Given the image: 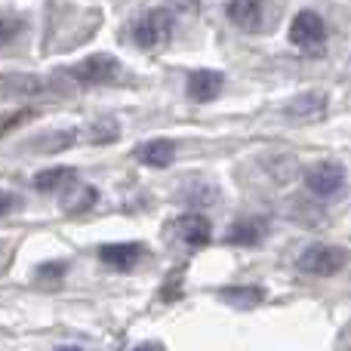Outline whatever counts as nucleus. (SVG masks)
Listing matches in <instances>:
<instances>
[{
	"instance_id": "obj_1",
	"label": "nucleus",
	"mask_w": 351,
	"mask_h": 351,
	"mask_svg": "<svg viewBox=\"0 0 351 351\" xmlns=\"http://www.w3.org/2000/svg\"><path fill=\"white\" fill-rule=\"evenodd\" d=\"M173 37V16L167 10H148L136 19L133 25V40L139 49H164Z\"/></svg>"
},
{
	"instance_id": "obj_2",
	"label": "nucleus",
	"mask_w": 351,
	"mask_h": 351,
	"mask_svg": "<svg viewBox=\"0 0 351 351\" xmlns=\"http://www.w3.org/2000/svg\"><path fill=\"white\" fill-rule=\"evenodd\" d=\"M296 265L299 271L311 274V278H333L348 265V253L339 247H330V243H311L302 250Z\"/></svg>"
},
{
	"instance_id": "obj_3",
	"label": "nucleus",
	"mask_w": 351,
	"mask_h": 351,
	"mask_svg": "<svg viewBox=\"0 0 351 351\" xmlns=\"http://www.w3.org/2000/svg\"><path fill=\"white\" fill-rule=\"evenodd\" d=\"M305 185L315 197H333L346 188V167L336 160H317L305 170Z\"/></svg>"
},
{
	"instance_id": "obj_4",
	"label": "nucleus",
	"mask_w": 351,
	"mask_h": 351,
	"mask_svg": "<svg viewBox=\"0 0 351 351\" xmlns=\"http://www.w3.org/2000/svg\"><path fill=\"white\" fill-rule=\"evenodd\" d=\"M68 74H71L74 80H80V84H111V80H117V74H121V62L108 53H93V56H86L84 62H77Z\"/></svg>"
},
{
	"instance_id": "obj_5",
	"label": "nucleus",
	"mask_w": 351,
	"mask_h": 351,
	"mask_svg": "<svg viewBox=\"0 0 351 351\" xmlns=\"http://www.w3.org/2000/svg\"><path fill=\"white\" fill-rule=\"evenodd\" d=\"M327 40V25L315 10L296 12V19L290 22V43L299 49H315Z\"/></svg>"
},
{
	"instance_id": "obj_6",
	"label": "nucleus",
	"mask_w": 351,
	"mask_h": 351,
	"mask_svg": "<svg viewBox=\"0 0 351 351\" xmlns=\"http://www.w3.org/2000/svg\"><path fill=\"white\" fill-rule=\"evenodd\" d=\"M225 12L241 31L259 34L265 28V6L256 3V0H231V3H225Z\"/></svg>"
},
{
	"instance_id": "obj_7",
	"label": "nucleus",
	"mask_w": 351,
	"mask_h": 351,
	"mask_svg": "<svg viewBox=\"0 0 351 351\" xmlns=\"http://www.w3.org/2000/svg\"><path fill=\"white\" fill-rule=\"evenodd\" d=\"M265 234H268V222L250 216V219H237L234 225H228L225 243H228V247H256Z\"/></svg>"
},
{
	"instance_id": "obj_8",
	"label": "nucleus",
	"mask_w": 351,
	"mask_h": 351,
	"mask_svg": "<svg viewBox=\"0 0 351 351\" xmlns=\"http://www.w3.org/2000/svg\"><path fill=\"white\" fill-rule=\"evenodd\" d=\"M222 86H225L222 71L200 68V71H194L191 77H188V96H191L194 102H213V99L222 93Z\"/></svg>"
},
{
	"instance_id": "obj_9",
	"label": "nucleus",
	"mask_w": 351,
	"mask_h": 351,
	"mask_svg": "<svg viewBox=\"0 0 351 351\" xmlns=\"http://www.w3.org/2000/svg\"><path fill=\"white\" fill-rule=\"evenodd\" d=\"M287 114L302 123L321 121V117L327 114V96H324V93H302V96H296L287 105Z\"/></svg>"
},
{
	"instance_id": "obj_10",
	"label": "nucleus",
	"mask_w": 351,
	"mask_h": 351,
	"mask_svg": "<svg viewBox=\"0 0 351 351\" xmlns=\"http://www.w3.org/2000/svg\"><path fill=\"white\" fill-rule=\"evenodd\" d=\"M176 237H179L182 243H188L191 250H200L210 243V222H206L204 216H182L179 222H176Z\"/></svg>"
},
{
	"instance_id": "obj_11",
	"label": "nucleus",
	"mask_w": 351,
	"mask_h": 351,
	"mask_svg": "<svg viewBox=\"0 0 351 351\" xmlns=\"http://www.w3.org/2000/svg\"><path fill=\"white\" fill-rule=\"evenodd\" d=\"M219 299L231 308H241V311H250V308H259L265 302V290L262 287H222L219 290Z\"/></svg>"
},
{
	"instance_id": "obj_12",
	"label": "nucleus",
	"mask_w": 351,
	"mask_h": 351,
	"mask_svg": "<svg viewBox=\"0 0 351 351\" xmlns=\"http://www.w3.org/2000/svg\"><path fill=\"white\" fill-rule=\"evenodd\" d=\"M176 158V145L170 139H152V142H142L136 148V160H142L145 167H170Z\"/></svg>"
},
{
	"instance_id": "obj_13",
	"label": "nucleus",
	"mask_w": 351,
	"mask_h": 351,
	"mask_svg": "<svg viewBox=\"0 0 351 351\" xmlns=\"http://www.w3.org/2000/svg\"><path fill=\"white\" fill-rule=\"evenodd\" d=\"M43 90V80L34 74H0V99L34 96Z\"/></svg>"
},
{
	"instance_id": "obj_14",
	"label": "nucleus",
	"mask_w": 351,
	"mask_h": 351,
	"mask_svg": "<svg viewBox=\"0 0 351 351\" xmlns=\"http://www.w3.org/2000/svg\"><path fill=\"white\" fill-rule=\"evenodd\" d=\"M139 256H142L139 243H105V247L99 250V259L111 268H121V271L133 268L136 262H139Z\"/></svg>"
},
{
	"instance_id": "obj_15",
	"label": "nucleus",
	"mask_w": 351,
	"mask_h": 351,
	"mask_svg": "<svg viewBox=\"0 0 351 351\" xmlns=\"http://www.w3.org/2000/svg\"><path fill=\"white\" fill-rule=\"evenodd\" d=\"M74 139H77L74 130H53V133H43V136H37V139H31L28 145H31V152H37V154H56V152L71 148Z\"/></svg>"
},
{
	"instance_id": "obj_16",
	"label": "nucleus",
	"mask_w": 351,
	"mask_h": 351,
	"mask_svg": "<svg viewBox=\"0 0 351 351\" xmlns=\"http://www.w3.org/2000/svg\"><path fill=\"white\" fill-rule=\"evenodd\" d=\"M74 179V170L71 167H53V170H43L34 176V188L37 191H59L62 185Z\"/></svg>"
},
{
	"instance_id": "obj_17",
	"label": "nucleus",
	"mask_w": 351,
	"mask_h": 351,
	"mask_svg": "<svg viewBox=\"0 0 351 351\" xmlns=\"http://www.w3.org/2000/svg\"><path fill=\"white\" fill-rule=\"evenodd\" d=\"M99 200V191L96 188H90V185H80V188H74L71 194H65L62 197V206H65V213H71V216H77V213H84V210H90L93 204Z\"/></svg>"
},
{
	"instance_id": "obj_18",
	"label": "nucleus",
	"mask_w": 351,
	"mask_h": 351,
	"mask_svg": "<svg viewBox=\"0 0 351 351\" xmlns=\"http://www.w3.org/2000/svg\"><path fill=\"white\" fill-rule=\"evenodd\" d=\"M117 136H121L117 121H111V117L93 121V127H90V142H93V145H108V142H114Z\"/></svg>"
},
{
	"instance_id": "obj_19",
	"label": "nucleus",
	"mask_w": 351,
	"mask_h": 351,
	"mask_svg": "<svg viewBox=\"0 0 351 351\" xmlns=\"http://www.w3.org/2000/svg\"><path fill=\"white\" fill-rule=\"evenodd\" d=\"M31 117H34V111H31V108H16V111L0 114V139H3V136H10L16 127H22L25 121H31Z\"/></svg>"
},
{
	"instance_id": "obj_20",
	"label": "nucleus",
	"mask_w": 351,
	"mask_h": 351,
	"mask_svg": "<svg viewBox=\"0 0 351 351\" xmlns=\"http://www.w3.org/2000/svg\"><path fill=\"white\" fill-rule=\"evenodd\" d=\"M19 34H22V19L12 16V12H0V47L16 40Z\"/></svg>"
},
{
	"instance_id": "obj_21",
	"label": "nucleus",
	"mask_w": 351,
	"mask_h": 351,
	"mask_svg": "<svg viewBox=\"0 0 351 351\" xmlns=\"http://www.w3.org/2000/svg\"><path fill=\"white\" fill-rule=\"evenodd\" d=\"M65 262H43L40 268H37V278L40 280H53V278H62L65 274Z\"/></svg>"
},
{
	"instance_id": "obj_22",
	"label": "nucleus",
	"mask_w": 351,
	"mask_h": 351,
	"mask_svg": "<svg viewBox=\"0 0 351 351\" xmlns=\"http://www.w3.org/2000/svg\"><path fill=\"white\" fill-rule=\"evenodd\" d=\"M12 259H16V247H12L10 241H3V237H0V278L10 271Z\"/></svg>"
},
{
	"instance_id": "obj_23",
	"label": "nucleus",
	"mask_w": 351,
	"mask_h": 351,
	"mask_svg": "<svg viewBox=\"0 0 351 351\" xmlns=\"http://www.w3.org/2000/svg\"><path fill=\"white\" fill-rule=\"evenodd\" d=\"M12 204H16V200H12V194L0 191V216H3V213H10V210H12Z\"/></svg>"
},
{
	"instance_id": "obj_24",
	"label": "nucleus",
	"mask_w": 351,
	"mask_h": 351,
	"mask_svg": "<svg viewBox=\"0 0 351 351\" xmlns=\"http://www.w3.org/2000/svg\"><path fill=\"white\" fill-rule=\"evenodd\" d=\"M136 351H164L160 346H142V348H136Z\"/></svg>"
},
{
	"instance_id": "obj_25",
	"label": "nucleus",
	"mask_w": 351,
	"mask_h": 351,
	"mask_svg": "<svg viewBox=\"0 0 351 351\" xmlns=\"http://www.w3.org/2000/svg\"><path fill=\"white\" fill-rule=\"evenodd\" d=\"M56 351H84V348H74V346H62V348H56Z\"/></svg>"
}]
</instances>
